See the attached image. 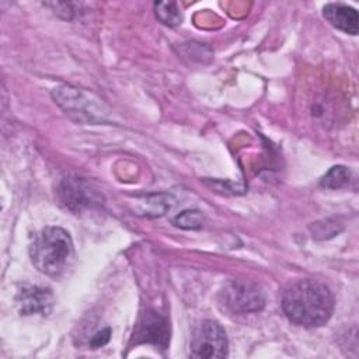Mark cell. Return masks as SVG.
<instances>
[{
  "label": "cell",
  "mask_w": 359,
  "mask_h": 359,
  "mask_svg": "<svg viewBox=\"0 0 359 359\" xmlns=\"http://www.w3.org/2000/svg\"><path fill=\"white\" fill-rule=\"evenodd\" d=\"M282 309L286 317L297 325L320 327L332 314L334 297L323 282L300 279L283 290Z\"/></svg>",
  "instance_id": "1"
},
{
  "label": "cell",
  "mask_w": 359,
  "mask_h": 359,
  "mask_svg": "<svg viewBox=\"0 0 359 359\" xmlns=\"http://www.w3.org/2000/svg\"><path fill=\"white\" fill-rule=\"evenodd\" d=\"M29 255L39 272L59 278L70 266L74 257L72 237L62 227H45L34 237Z\"/></svg>",
  "instance_id": "2"
},
{
  "label": "cell",
  "mask_w": 359,
  "mask_h": 359,
  "mask_svg": "<svg viewBox=\"0 0 359 359\" xmlns=\"http://www.w3.org/2000/svg\"><path fill=\"white\" fill-rule=\"evenodd\" d=\"M229 341L224 328L213 321L205 320L195 327L189 342V356L198 359L226 358Z\"/></svg>",
  "instance_id": "3"
},
{
  "label": "cell",
  "mask_w": 359,
  "mask_h": 359,
  "mask_svg": "<svg viewBox=\"0 0 359 359\" xmlns=\"http://www.w3.org/2000/svg\"><path fill=\"white\" fill-rule=\"evenodd\" d=\"M223 304L236 314L255 313L265 306V293L262 287L251 280L237 279L229 282L222 290Z\"/></svg>",
  "instance_id": "4"
},
{
  "label": "cell",
  "mask_w": 359,
  "mask_h": 359,
  "mask_svg": "<svg viewBox=\"0 0 359 359\" xmlns=\"http://www.w3.org/2000/svg\"><path fill=\"white\" fill-rule=\"evenodd\" d=\"M57 195L60 203L72 212H81L102 203V195L80 177L65 178L57 188Z\"/></svg>",
  "instance_id": "5"
},
{
  "label": "cell",
  "mask_w": 359,
  "mask_h": 359,
  "mask_svg": "<svg viewBox=\"0 0 359 359\" xmlns=\"http://www.w3.org/2000/svg\"><path fill=\"white\" fill-rule=\"evenodd\" d=\"M132 341L135 344H151L160 349H167L170 344V324L165 317L154 310H147L140 316Z\"/></svg>",
  "instance_id": "6"
},
{
  "label": "cell",
  "mask_w": 359,
  "mask_h": 359,
  "mask_svg": "<svg viewBox=\"0 0 359 359\" xmlns=\"http://www.w3.org/2000/svg\"><path fill=\"white\" fill-rule=\"evenodd\" d=\"M55 101L66 111V114L74 115L77 121L102 122L104 116L95 112L90 104V100L77 88L70 86H60L52 93Z\"/></svg>",
  "instance_id": "7"
},
{
  "label": "cell",
  "mask_w": 359,
  "mask_h": 359,
  "mask_svg": "<svg viewBox=\"0 0 359 359\" xmlns=\"http://www.w3.org/2000/svg\"><path fill=\"white\" fill-rule=\"evenodd\" d=\"M15 300L20 313L24 316H48L53 307V294L50 289L38 285H22Z\"/></svg>",
  "instance_id": "8"
},
{
  "label": "cell",
  "mask_w": 359,
  "mask_h": 359,
  "mask_svg": "<svg viewBox=\"0 0 359 359\" xmlns=\"http://www.w3.org/2000/svg\"><path fill=\"white\" fill-rule=\"evenodd\" d=\"M324 18L337 29L349 35H356L359 29L358 11L342 3H328L323 8Z\"/></svg>",
  "instance_id": "9"
},
{
  "label": "cell",
  "mask_w": 359,
  "mask_h": 359,
  "mask_svg": "<svg viewBox=\"0 0 359 359\" xmlns=\"http://www.w3.org/2000/svg\"><path fill=\"white\" fill-rule=\"evenodd\" d=\"M172 198L167 194H158V195H147L140 202L139 212L140 215L146 216H161L172 206Z\"/></svg>",
  "instance_id": "10"
},
{
  "label": "cell",
  "mask_w": 359,
  "mask_h": 359,
  "mask_svg": "<svg viewBox=\"0 0 359 359\" xmlns=\"http://www.w3.org/2000/svg\"><path fill=\"white\" fill-rule=\"evenodd\" d=\"M351 175L352 174L349 168H346L345 165H334L321 178L320 185L328 189H338L348 185V182L351 181Z\"/></svg>",
  "instance_id": "11"
},
{
  "label": "cell",
  "mask_w": 359,
  "mask_h": 359,
  "mask_svg": "<svg viewBox=\"0 0 359 359\" xmlns=\"http://www.w3.org/2000/svg\"><path fill=\"white\" fill-rule=\"evenodd\" d=\"M154 13H156V17L163 24H165L168 27H175V25L181 24V21H182L181 11H180L177 3H174V1L154 3Z\"/></svg>",
  "instance_id": "12"
},
{
  "label": "cell",
  "mask_w": 359,
  "mask_h": 359,
  "mask_svg": "<svg viewBox=\"0 0 359 359\" xmlns=\"http://www.w3.org/2000/svg\"><path fill=\"white\" fill-rule=\"evenodd\" d=\"M203 223H205V217H203L202 212H199L196 209L182 210L172 219L174 226H177L180 229H187V230L201 229L203 226Z\"/></svg>",
  "instance_id": "13"
},
{
  "label": "cell",
  "mask_w": 359,
  "mask_h": 359,
  "mask_svg": "<svg viewBox=\"0 0 359 359\" xmlns=\"http://www.w3.org/2000/svg\"><path fill=\"white\" fill-rule=\"evenodd\" d=\"M111 338V328L105 327L102 330H98L97 332H94L90 338H88V346L91 349H97L104 346Z\"/></svg>",
  "instance_id": "14"
}]
</instances>
